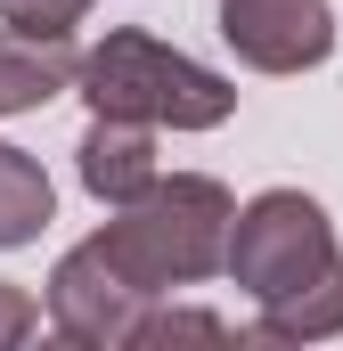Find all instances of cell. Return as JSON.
<instances>
[{
  "instance_id": "1",
  "label": "cell",
  "mask_w": 343,
  "mask_h": 351,
  "mask_svg": "<svg viewBox=\"0 0 343 351\" xmlns=\"http://www.w3.org/2000/svg\"><path fill=\"white\" fill-rule=\"evenodd\" d=\"M229 229H237V196L213 172H172L147 196L115 204V221L98 229V245L131 269L147 294L196 286L213 269H229Z\"/></svg>"
},
{
  "instance_id": "2",
  "label": "cell",
  "mask_w": 343,
  "mask_h": 351,
  "mask_svg": "<svg viewBox=\"0 0 343 351\" xmlns=\"http://www.w3.org/2000/svg\"><path fill=\"white\" fill-rule=\"evenodd\" d=\"M74 90L90 98V114H139L156 131H221L237 114V90L221 82L213 66L164 49L156 33H106L98 49H82Z\"/></svg>"
},
{
  "instance_id": "3",
  "label": "cell",
  "mask_w": 343,
  "mask_h": 351,
  "mask_svg": "<svg viewBox=\"0 0 343 351\" xmlns=\"http://www.w3.org/2000/svg\"><path fill=\"white\" fill-rule=\"evenodd\" d=\"M343 262L335 221L319 196L303 188H261L254 204H237V229H229V278L254 294V302H278L311 278H327Z\"/></svg>"
},
{
  "instance_id": "4",
  "label": "cell",
  "mask_w": 343,
  "mask_h": 351,
  "mask_svg": "<svg viewBox=\"0 0 343 351\" xmlns=\"http://www.w3.org/2000/svg\"><path fill=\"white\" fill-rule=\"evenodd\" d=\"M156 302H164V294H147L98 237H82L66 262L49 269V327H58L66 343H82V351H131L139 343V319H147Z\"/></svg>"
},
{
  "instance_id": "5",
  "label": "cell",
  "mask_w": 343,
  "mask_h": 351,
  "mask_svg": "<svg viewBox=\"0 0 343 351\" xmlns=\"http://www.w3.org/2000/svg\"><path fill=\"white\" fill-rule=\"evenodd\" d=\"M221 41L254 74H311L335 58V8L327 0H221Z\"/></svg>"
},
{
  "instance_id": "6",
  "label": "cell",
  "mask_w": 343,
  "mask_h": 351,
  "mask_svg": "<svg viewBox=\"0 0 343 351\" xmlns=\"http://www.w3.org/2000/svg\"><path fill=\"white\" fill-rule=\"evenodd\" d=\"M74 172L98 204H131V196H147L156 188V123H139V114H90L82 147H74Z\"/></svg>"
},
{
  "instance_id": "7",
  "label": "cell",
  "mask_w": 343,
  "mask_h": 351,
  "mask_svg": "<svg viewBox=\"0 0 343 351\" xmlns=\"http://www.w3.org/2000/svg\"><path fill=\"white\" fill-rule=\"evenodd\" d=\"M74 74H82L74 41H41V33H8L0 25V114L49 106L58 90H74Z\"/></svg>"
},
{
  "instance_id": "8",
  "label": "cell",
  "mask_w": 343,
  "mask_h": 351,
  "mask_svg": "<svg viewBox=\"0 0 343 351\" xmlns=\"http://www.w3.org/2000/svg\"><path fill=\"white\" fill-rule=\"evenodd\" d=\"M254 335L261 343H327V335H343V262L311 286H294V294H278V302H261Z\"/></svg>"
},
{
  "instance_id": "9",
  "label": "cell",
  "mask_w": 343,
  "mask_h": 351,
  "mask_svg": "<svg viewBox=\"0 0 343 351\" xmlns=\"http://www.w3.org/2000/svg\"><path fill=\"white\" fill-rule=\"evenodd\" d=\"M49 221H58V188H49V172H41L25 147L0 139V254L33 245Z\"/></svg>"
},
{
  "instance_id": "10",
  "label": "cell",
  "mask_w": 343,
  "mask_h": 351,
  "mask_svg": "<svg viewBox=\"0 0 343 351\" xmlns=\"http://www.w3.org/2000/svg\"><path fill=\"white\" fill-rule=\"evenodd\" d=\"M237 327L221 319V311H180V302H156L147 319H139V343L164 351V343H229Z\"/></svg>"
},
{
  "instance_id": "11",
  "label": "cell",
  "mask_w": 343,
  "mask_h": 351,
  "mask_svg": "<svg viewBox=\"0 0 343 351\" xmlns=\"http://www.w3.org/2000/svg\"><path fill=\"white\" fill-rule=\"evenodd\" d=\"M90 16V0H0L8 33H41V41H74V25Z\"/></svg>"
},
{
  "instance_id": "12",
  "label": "cell",
  "mask_w": 343,
  "mask_h": 351,
  "mask_svg": "<svg viewBox=\"0 0 343 351\" xmlns=\"http://www.w3.org/2000/svg\"><path fill=\"white\" fill-rule=\"evenodd\" d=\"M33 327H41V302H33L25 286H8V278H0V351L33 343Z\"/></svg>"
}]
</instances>
